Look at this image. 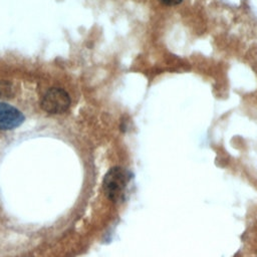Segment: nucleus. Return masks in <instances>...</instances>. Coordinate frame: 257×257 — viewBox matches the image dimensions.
Instances as JSON below:
<instances>
[{
    "label": "nucleus",
    "mask_w": 257,
    "mask_h": 257,
    "mask_svg": "<svg viewBox=\"0 0 257 257\" xmlns=\"http://www.w3.org/2000/svg\"><path fill=\"white\" fill-rule=\"evenodd\" d=\"M163 4L165 5H169V6H174V5H178L180 4L183 0H160Z\"/></svg>",
    "instance_id": "obj_4"
},
{
    "label": "nucleus",
    "mask_w": 257,
    "mask_h": 257,
    "mask_svg": "<svg viewBox=\"0 0 257 257\" xmlns=\"http://www.w3.org/2000/svg\"><path fill=\"white\" fill-rule=\"evenodd\" d=\"M24 120L23 114L14 106L0 102V130H12Z\"/></svg>",
    "instance_id": "obj_3"
},
{
    "label": "nucleus",
    "mask_w": 257,
    "mask_h": 257,
    "mask_svg": "<svg viewBox=\"0 0 257 257\" xmlns=\"http://www.w3.org/2000/svg\"><path fill=\"white\" fill-rule=\"evenodd\" d=\"M70 104V98L67 92L61 88H51L41 100L42 108L48 113H61L65 111Z\"/></svg>",
    "instance_id": "obj_2"
},
{
    "label": "nucleus",
    "mask_w": 257,
    "mask_h": 257,
    "mask_svg": "<svg viewBox=\"0 0 257 257\" xmlns=\"http://www.w3.org/2000/svg\"><path fill=\"white\" fill-rule=\"evenodd\" d=\"M128 178L130 176L125 170L118 167L110 169L103 181V189L106 196L113 201L118 200L123 194Z\"/></svg>",
    "instance_id": "obj_1"
}]
</instances>
